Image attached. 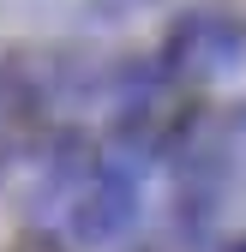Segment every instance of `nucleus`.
Returning <instances> with one entry per match:
<instances>
[{
  "label": "nucleus",
  "instance_id": "nucleus-1",
  "mask_svg": "<svg viewBox=\"0 0 246 252\" xmlns=\"http://www.w3.org/2000/svg\"><path fill=\"white\" fill-rule=\"evenodd\" d=\"M246 54V18L228 0H210V6H192L168 24V36L156 48V72L168 84H198V78H216L228 66H240Z\"/></svg>",
  "mask_w": 246,
  "mask_h": 252
},
{
  "label": "nucleus",
  "instance_id": "nucleus-2",
  "mask_svg": "<svg viewBox=\"0 0 246 252\" xmlns=\"http://www.w3.org/2000/svg\"><path fill=\"white\" fill-rule=\"evenodd\" d=\"M132 222H138V174L120 162H96V174L66 198V234L78 246H114Z\"/></svg>",
  "mask_w": 246,
  "mask_h": 252
},
{
  "label": "nucleus",
  "instance_id": "nucleus-3",
  "mask_svg": "<svg viewBox=\"0 0 246 252\" xmlns=\"http://www.w3.org/2000/svg\"><path fill=\"white\" fill-rule=\"evenodd\" d=\"M6 252H72V246L60 240V234H48V228H24V234L6 246Z\"/></svg>",
  "mask_w": 246,
  "mask_h": 252
},
{
  "label": "nucleus",
  "instance_id": "nucleus-4",
  "mask_svg": "<svg viewBox=\"0 0 246 252\" xmlns=\"http://www.w3.org/2000/svg\"><path fill=\"white\" fill-rule=\"evenodd\" d=\"M222 252H246V240H228V246H222Z\"/></svg>",
  "mask_w": 246,
  "mask_h": 252
}]
</instances>
